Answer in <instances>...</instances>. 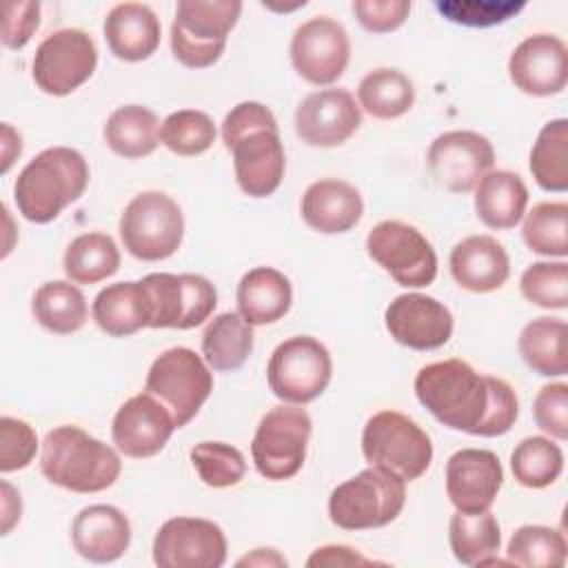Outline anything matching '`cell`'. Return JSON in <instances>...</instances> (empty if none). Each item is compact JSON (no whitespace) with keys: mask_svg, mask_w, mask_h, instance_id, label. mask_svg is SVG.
Listing matches in <instances>:
<instances>
[{"mask_svg":"<svg viewBox=\"0 0 568 568\" xmlns=\"http://www.w3.org/2000/svg\"><path fill=\"white\" fill-rule=\"evenodd\" d=\"M415 395L439 424L479 437L506 435L519 415L508 382L479 375L457 357L422 366L415 375Z\"/></svg>","mask_w":568,"mask_h":568,"instance_id":"obj_1","label":"cell"},{"mask_svg":"<svg viewBox=\"0 0 568 568\" xmlns=\"http://www.w3.org/2000/svg\"><path fill=\"white\" fill-rule=\"evenodd\" d=\"M87 184L89 164L84 155L71 146H49L18 173L13 200L24 220L47 224L80 200Z\"/></svg>","mask_w":568,"mask_h":568,"instance_id":"obj_2","label":"cell"},{"mask_svg":"<svg viewBox=\"0 0 568 568\" xmlns=\"http://www.w3.org/2000/svg\"><path fill=\"white\" fill-rule=\"evenodd\" d=\"M40 470L49 484L89 495L111 488L122 473V462L109 444L64 424L44 435Z\"/></svg>","mask_w":568,"mask_h":568,"instance_id":"obj_3","label":"cell"},{"mask_svg":"<svg viewBox=\"0 0 568 568\" xmlns=\"http://www.w3.org/2000/svg\"><path fill=\"white\" fill-rule=\"evenodd\" d=\"M406 504V481L390 470L368 466L333 488L328 517L342 530L388 526Z\"/></svg>","mask_w":568,"mask_h":568,"instance_id":"obj_4","label":"cell"},{"mask_svg":"<svg viewBox=\"0 0 568 568\" xmlns=\"http://www.w3.org/2000/svg\"><path fill=\"white\" fill-rule=\"evenodd\" d=\"M242 2L237 0H180L171 24V51L189 69L215 64L231 29L237 24Z\"/></svg>","mask_w":568,"mask_h":568,"instance_id":"obj_5","label":"cell"},{"mask_svg":"<svg viewBox=\"0 0 568 568\" xmlns=\"http://www.w3.org/2000/svg\"><path fill=\"white\" fill-rule=\"evenodd\" d=\"M362 453L368 466L390 470L404 481H415L433 462V442L408 415L379 410L364 424Z\"/></svg>","mask_w":568,"mask_h":568,"instance_id":"obj_6","label":"cell"},{"mask_svg":"<svg viewBox=\"0 0 568 568\" xmlns=\"http://www.w3.org/2000/svg\"><path fill=\"white\" fill-rule=\"evenodd\" d=\"M144 390L164 404L175 426L182 428L209 399L213 390V373L195 351L173 346L153 359Z\"/></svg>","mask_w":568,"mask_h":568,"instance_id":"obj_7","label":"cell"},{"mask_svg":"<svg viewBox=\"0 0 568 568\" xmlns=\"http://www.w3.org/2000/svg\"><path fill=\"white\" fill-rule=\"evenodd\" d=\"M120 237L124 248L142 262L166 260L184 237L182 209L162 191H142L120 215Z\"/></svg>","mask_w":568,"mask_h":568,"instance_id":"obj_8","label":"cell"},{"mask_svg":"<svg viewBox=\"0 0 568 568\" xmlns=\"http://www.w3.org/2000/svg\"><path fill=\"white\" fill-rule=\"evenodd\" d=\"M311 417L297 404L271 408L257 424L251 457L264 479L282 481L295 477L306 459Z\"/></svg>","mask_w":568,"mask_h":568,"instance_id":"obj_9","label":"cell"},{"mask_svg":"<svg viewBox=\"0 0 568 568\" xmlns=\"http://www.w3.org/2000/svg\"><path fill=\"white\" fill-rule=\"evenodd\" d=\"M331 375V353L311 335L284 339L275 346L266 364V379L273 395L297 406L317 399L326 390Z\"/></svg>","mask_w":568,"mask_h":568,"instance_id":"obj_10","label":"cell"},{"mask_svg":"<svg viewBox=\"0 0 568 568\" xmlns=\"http://www.w3.org/2000/svg\"><path fill=\"white\" fill-rule=\"evenodd\" d=\"M149 302V328H195L215 306V286L197 273H149L142 280Z\"/></svg>","mask_w":568,"mask_h":568,"instance_id":"obj_11","label":"cell"},{"mask_svg":"<svg viewBox=\"0 0 568 568\" xmlns=\"http://www.w3.org/2000/svg\"><path fill=\"white\" fill-rule=\"evenodd\" d=\"M98 67L93 38L73 27L49 33L36 49L31 75L36 87L47 95H69L82 87Z\"/></svg>","mask_w":568,"mask_h":568,"instance_id":"obj_12","label":"cell"},{"mask_svg":"<svg viewBox=\"0 0 568 568\" xmlns=\"http://www.w3.org/2000/svg\"><path fill=\"white\" fill-rule=\"evenodd\" d=\"M366 253L399 286L422 288L437 277V255L433 244L410 224L384 220L366 235Z\"/></svg>","mask_w":568,"mask_h":568,"instance_id":"obj_13","label":"cell"},{"mask_svg":"<svg viewBox=\"0 0 568 568\" xmlns=\"http://www.w3.org/2000/svg\"><path fill=\"white\" fill-rule=\"evenodd\" d=\"M224 530L202 517H171L153 539V561L160 568H220L226 561Z\"/></svg>","mask_w":568,"mask_h":568,"instance_id":"obj_14","label":"cell"},{"mask_svg":"<svg viewBox=\"0 0 568 568\" xmlns=\"http://www.w3.org/2000/svg\"><path fill=\"white\" fill-rule=\"evenodd\" d=\"M426 164L442 189L450 193H468L488 171H493L495 149L486 135L455 129L430 142Z\"/></svg>","mask_w":568,"mask_h":568,"instance_id":"obj_15","label":"cell"},{"mask_svg":"<svg viewBox=\"0 0 568 568\" xmlns=\"http://www.w3.org/2000/svg\"><path fill=\"white\" fill-rule=\"evenodd\" d=\"M293 69L311 84L326 87L342 78L351 58L346 29L328 18L315 16L302 22L291 38Z\"/></svg>","mask_w":568,"mask_h":568,"instance_id":"obj_16","label":"cell"},{"mask_svg":"<svg viewBox=\"0 0 568 568\" xmlns=\"http://www.w3.org/2000/svg\"><path fill=\"white\" fill-rule=\"evenodd\" d=\"M359 124V104L346 89L313 91L295 109V133L308 146H339L355 135Z\"/></svg>","mask_w":568,"mask_h":568,"instance_id":"obj_17","label":"cell"},{"mask_svg":"<svg viewBox=\"0 0 568 568\" xmlns=\"http://www.w3.org/2000/svg\"><path fill=\"white\" fill-rule=\"evenodd\" d=\"M390 337L413 351H435L453 335V315L446 304L424 293L397 295L384 311Z\"/></svg>","mask_w":568,"mask_h":568,"instance_id":"obj_18","label":"cell"},{"mask_svg":"<svg viewBox=\"0 0 568 568\" xmlns=\"http://www.w3.org/2000/svg\"><path fill=\"white\" fill-rule=\"evenodd\" d=\"M510 82L526 95H557L568 82V51L561 38L535 33L521 40L508 58Z\"/></svg>","mask_w":568,"mask_h":568,"instance_id":"obj_19","label":"cell"},{"mask_svg":"<svg viewBox=\"0 0 568 568\" xmlns=\"http://www.w3.org/2000/svg\"><path fill=\"white\" fill-rule=\"evenodd\" d=\"M175 428L166 406L144 390L129 397L118 408L111 422V437L122 455L146 459L166 446Z\"/></svg>","mask_w":568,"mask_h":568,"instance_id":"obj_20","label":"cell"},{"mask_svg":"<svg viewBox=\"0 0 568 568\" xmlns=\"http://www.w3.org/2000/svg\"><path fill=\"white\" fill-rule=\"evenodd\" d=\"M504 484L499 457L486 448H462L446 462V495L459 513L488 510Z\"/></svg>","mask_w":568,"mask_h":568,"instance_id":"obj_21","label":"cell"},{"mask_svg":"<svg viewBox=\"0 0 568 568\" xmlns=\"http://www.w3.org/2000/svg\"><path fill=\"white\" fill-rule=\"evenodd\" d=\"M235 180L248 197H266L277 191L286 171L284 144L277 129H260L237 138L229 146Z\"/></svg>","mask_w":568,"mask_h":568,"instance_id":"obj_22","label":"cell"},{"mask_svg":"<svg viewBox=\"0 0 568 568\" xmlns=\"http://www.w3.org/2000/svg\"><path fill=\"white\" fill-rule=\"evenodd\" d=\"M71 544L82 559L111 564L129 550L131 524L120 508L91 504L75 515L71 524Z\"/></svg>","mask_w":568,"mask_h":568,"instance_id":"obj_23","label":"cell"},{"mask_svg":"<svg viewBox=\"0 0 568 568\" xmlns=\"http://www.w3.org/2000/svg\"><path fill=\"white\" fill-rule=\"evenodd\" d=\"M453 280L470 293H490L506 284L510 260L490 235H470L457 242L448 257Z\"/></svg>","mask_w":568,"mask_h":568,"instance_id":"obj_24","label":"cell"},{"mask_svg":"<svg viewBox=\"0 0 568 568\" xmlns=\"http://www.w3.org/2000/svg\"><path fill=\"white\" fill-rule=\"evenodd\" d=\"M302 220L317 233L335 235L351 231L364 213V202L359 191L335 178H324L313 184L302 195Z\"/></svg>","mask_w":568,"mask_h":568,"instance_id":"obj_25","label":"cell"},{"mask_svg":"<svg viewBox=\"0 0 568 568\" xmlns=\"http://www.w3.org/2000/svg\"><path fill=\"white\" fill-rule=\"evenodd\" d=\"M160 20L142 2H120L104 18L111 53L124 62H142L160 47Z\"/></svg>","mask_w":568,"mask_h":568,"instance_id":"obj_26","label":"cell"},{"mask_svg":"<svg viewBox=\"0 0 568 568\" xmlns=\"http://www.w3.org/2000/svg\"><path fill=\"white\" fill-rule=\"evenodd\" d=\"M237 313L251 326H264L282 320L293 302L288 277L273 266H255L242 275L235 291Z\"/></svg>","mask_w":568,"mask_h":568,"instance_id":"obj_27","label":"cell"},{"mask_svg":"<svg viewBox=\"0 0 568 568\" xmlns=\"http://www.w3.org/2000/svg\"><path fill=\"white\" fill-rule=\"evenodd\" d=\"M528 204L526 182L506 169L488 171L475 186L477 217L495 231L513 229L521 222Z\"/></svg>","mask_w":568,"mask_h":568,"instance_id":"obj_28","label":"cell"},{"mask_svg":"<svg viewBox=\"0 0 568 568\" xmlns=\"http://www.w3.org/2000/svg\"><path fill=\"white\" fill-rule=\"evenodd\" d=\"M93 320L111 337H126L149 328V302L142 282H115L104 286L91 306Z\"/></svg>","mask_w":568,"mask_h":568,"instance_id":"obj_29","label":"cell"},{"mask_svg":"<svg viewBox=\"0 0 568 568\" xmlns=\"http://www.w3.org/2000/svg\"><path fill=\"white\" fill-rule=\"evenodd\" d=\"M253 353V326L240 313L215 315L202 333L204 362L217 373H231L244 366Z\"/></svg>","mask_w":568,"mask_h":568,"instance_id":"obj_30","label":"cell"},{"mask_svg":"<svg viewBox=\"0 0 568 568\" xmlns=\"http://www.w3.org/2000/svg\"><path fill=\"white\" fill-rule=\"evenodd\" d=\"M566 322L559 317H535L517 339L521 359L541 377H561L568 373Z\"/></svg>","mask_w":568,"mask_h":568,"instance_id":"obj_31","label":"cell"},{"mask_svg":"<svg viewBox=\"0 0 568 568\" xmlns=\"http://www.w3.org/2000/svg\"><path fill=\"white\" fill-rule=\"evenodd\" d=\"M106 146L122 158L138 160L155 151L160 142L158 115L142 104L118 106L104 124Z\"/></svg>","mask_w":568,"mask_h":568,"instance_id":"obj_32","label":"cell"},{"mask_svg":"<svg viewBox=\"0 0 568 568\" xmlns=\"http://www.w3.org/2000/svg\"><path fill=\"white\" fill-rule=\"evenodd\" d=\"M36 322L55 335H71L87 324L89 308L82 291L73 282H44L31 300Z\"/></svg>","mask_w":568,"mask_h":568,"instance_id":"obj_33","label":"cell"},{"mask_svg":"<svg viewBox=\"0 0 568 568\" xmlns=\"http://www.w3.org/2000/svg\"><path fill=\"white\" fill-rule=\"evenodd\" d=\"M357 102L377 120H395L413 106L415 87L399 69L379 67L359 80Z\"/></svg>","mask_w":568,"mask_h":568,"instance_id":"obj_34","label":"cell"},{"mask_svg":"<svg viewBox=\"0 0 568 568\" xmlns=\"http://www.w3.org/2000/svg\"><path fill=\"white\" fill-rule=\"evenodd\" d=\"M448 544L455 559L464 566H479L499 552L501 530L490 510L455 513L448 524Z\"/></svg>","mask_w":568,"mask_h":568,"instance_id":"obj_35","label":"cell"},{"mask_svg":"<svg viewBox=\"0 0 568 568\" xmlns=\"http://www.w3.org/2000/svg\"><path fill=\"white\" fill-rule=\"evenodd\" d=\"M62 266L69 282L98 284L120 268V251L106 233H82L67 246Z\"/></svg>","mask_w":568,"mask_h":568,"instance_id":"obj_36","label":"cell"},{"mask_svg":"<svg viewBox=\"0 0 568 568\" xmlns=\"http://www.w3.org/2000/svg\"><path fill=\"white\" fill-rule=\"evenodd\" d=\"M530 173L544 191L568 189V120L557 118L541 126L530 149Z\"/></svg>","mask_w":568,"mask_h":568,"instance_id":"obj_37","label":"cell"},{"mask_svg":"<svg viewBox=\"0 0 568 568\" xmlns=\"http://www.w3.org/2000/svg\"><path fill=\"white\" fill-rule=\"evenodd\" d=\"M568 544L564 532L550 526H519L506 548L508 561L524 568H561L566 564Z\"/></svg>","mask_w":568,"mask_h":568,"instance_id":"obj_38","label":"cell"},{"mask_svg":"<svg viewBox=\"0 0 568 568\" xmlns=\"http://www.w3.org/2000/svg\"><path fill=\"white\" fill-rule=\"evenodd\" d=\"M510 468L515 479L526 488H546L557 481L564 470V453L548 437L532 435L521 439L513 455Z\"/></svg>","mask_w":568,"mask_h":568,"instance_id":"obj_39","label":"cell"},{"mask_svg":"<svg viewBox=\"0 0 568 568\" xmlns=\"http://www.w3.org/2000/svg\"><path fill=\"white\" fill-rule=\"evenodd\" d=\"M521 237L532 253L546 257L568 255V204L566 202H539L524 220Z\"/></svg>","mask_w":568,"mask_h":568,"instance_id":"obj_40","label":"cell"},{"mask_svg":"<svg viewBox=\"0 0 568 568\" xmlns=\"http://www.w3.org/2000/svg\"><path fill=\"white\" fill-rule=\"evenodd\" d=\"M215 124L209 113L197 109H180L160 124V142L175 155L193 158L209 151L215 142Z\"/></svg>","mask_w":568,"mask_h":568,"instance_id":"obj_41","label":"cell"},{"mask_svg":"<svg viewBox=\"0 0 568 568\" xmlns=\"http://www.w3.org/2000/svg\"><path fill=\"white\" fill-rule=\"evenodd\" d=\"M200 479L211 488H229L244 479V455L224 442H200L189 453Z\"/></svg>","mask_w":568,"mask_h":568,"instance_id":"obj_42","label":"cell"},{"mask_svg":"<svg viewBox=\"0 0 568 568\" xmlns=\"http://www.w3.org/2000/svg\"><path fill=\"white\" fill-rule=\"evenodd\" d=\"M521 295L541 308H566L568 306V264L559 262H535L519 277Z\"/></svg>","mask_w":568,"mask_h":568,"instance_id":"obj_43","label":"cell"},{"mask_svg":"<svg viewBox=\"0 0 568 568\" xmlns=\"http://www.w3.org/2000/svg\"><path fill=\"white\" fill-rule=\"evenodd\" d=\"M526 2L513 0H437L435 9L448 22L462 27H495L515 18Z\"/></svg>","mask_w":568,"mask_h":568,"instance_id":"obj_44","label":"cell"},{"mask_svg":"<svg viewBox=\"0 0 568 568\" xmlns=\"http://www.w3.org/2000/svg\"><path fill=\"white\" fill-rule=\"evenodd\" d=\"M38 453V435L24 419L0 417V473L27 468Z\"/></svg>","mask_w":568,"mask_h":568,"instance_id":"obj_45","label":"cell"},{"mask_svg":"<svg viewBox=\"0 0 568 568\" xmlns=\"http://www.w3.org/2000/svg\"><path fill=\"white\" fill-rule=\"evenodd\" d=\"M535 424L555 439H568V384L555 382L539 388L532 402Z\"/></svg>","mask_w":568,"mask_h":568,"instance_id":"obj_46","label":"cell"},{"mask_svg":"<svg viewBox=\"0 0 568 568\" xmlns=\"http://www.w3.org/2000/svg\"><path fill=\"white\" fill-rule=\"evenodd\" d=\"M353 13L366 31L390 33L406 22L410 13V2L408 0H355Z\"/></svg>","mask_w":568,"mask_h":568,"instance_id":"obj_47","label":"cell"},{"mask_svg":"<svg viewBox=\"0 0 568 568\" xmlns=\"http://www.w3.org/2000/svg\"><path fill=\"white\" fill-rule=\"evenodd\" d=\"M260 129H277V120L273 111L262 102H253V100L240 102L224 115L222 142L229 149L237 138Z\"/></svg>","mask_w":568,"mask_h":568,"instance_id":"obj_48","label":"cell"},{"mask_svg":"<svg viewBox=\"0 0 568 568\" xmlns=\"http://www.w3.org/2000/svg\"><path fill=\"white\" fill-rule=\"evenodd\" d=\"M40 27V4L33 0L16 2L9 0L4 4V20H2V44L7 49H22L36 29Z\"/></svg>","mask_w":568,"mask_h":568,"instance_id":"obj_49","label":"cell"},{"mask_svg":"<svg viewBox=\"0 0 568 568\" xmlns=\"http://www.w3.org/2000/svg\"><path fill=\"white\" fill-rule=\"evenodd\" d=\"M366 564H373V561L366 559L364 555H359L355 548L339 546V544L315 548L313 555L306 559L308 568H315V566H366Z\"/></svg>","mask_w":568,"mask_h":568,"instance_id":"obj_50","label":"cell"},{"mask_svg":"<svg viewBox=\"0 0 568 568\" xmlns=\"http://www.w3.org/2000/svg\"><path fill=\"white\" fill-rule=\"evenodd\" d=\"M22 515L20 493L7 481H0V535H9L13 526H18Z\"/></svg>","mask_w":568,"mask_h":568,"instance_id":"obj_51","label":"cell"},{"mask_svg":"<svg viewBox=\"0 0 568 568\" xmlns=\"http://www.w3.org/2000/svg\"><path fill=\"white\" fill-rule=\"evenodd\" d=\"M20 153H22V135L9 122H2V133H0L2 166H0V173H7L11 169V164L18 160Z\"/></svg>","mask_w":568,"mask_h":568,"instance_id":"obj_52","label":"cell"},{"mask_svg":"<svg viewBox=\"0 0 568 568\" xmlns=\"http://www.w3.org/2000/svg\"><path fill=\"white\" fill-rule=\"evenodd\" d=\"M235 564L237 566H266V568H275V566H286L288 561L275 548H255L253 552L240 557Z\"/></svg>","mask_w":568,"mask_h":568,"instance_id":"obj_53","label":"cell"}]
</instances>
